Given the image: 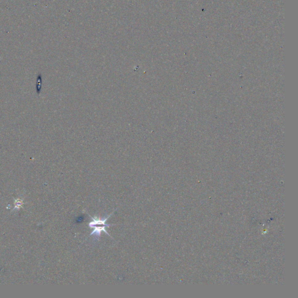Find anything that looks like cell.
I'll list each match as a JSON object with an SVG mask.
<instances>
[{"label":"cell","mask_w":298,"mask_h":298,"mask_svg":"<svg viewBox=\"0 0 298 298\" xmlns=\"http://www.w3.org/2000/svg\"><path fill=\"white\" fill-rule=\"evenodd\" d=\"M111 214L110 215H108L107 217L104 218H97V217H91V218L92 221L90 222L89 224V226L90 228H93L94 230L90 234V236H94V238L95 240L99 239L101 233L102 231L104 232L106 234L108 235H110V234L107 232V231L105 230V227H109L110 226L114 225H110V224H105V222L107 220L110 218V216L112 215Z\"/></svg>","instance_id":"6da1fadb"}]
</instances>
